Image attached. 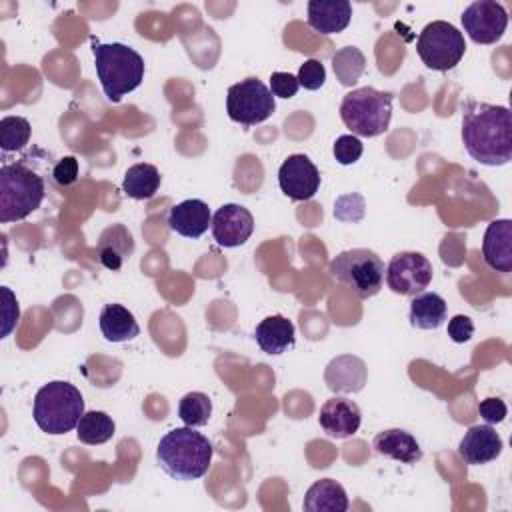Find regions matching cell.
<instances>
[{
    "instance_id": "obj_29",
    "label": "cell",
    "mask_w": 512,
    "mask_h": 512,
    "mask_svg": "<svg viewBox=\"0 0 512 512\" xmlns=\"http://www.w3.org/2000/svg\"><path fill=\"white\" fill-rule=\"evenodd\" d=\"M178 416L184 422V426H204L212 416V400L204 392H188L182 396L178 404Z\"/></svg>"
},
{
    "instance_id": "obj_35",
    "label": "cell",
    "mask_w": 512,
    "mask_h": 512,
    "mask_svg": "<svg viewBox=\"0 0 512 512\" xmlns=\"http://www.w3.org/2000/svg\"><path fill=\"white\" fill-rule=\"evenodd\" d=\"M78 160L74 156H64L56 162V166L52 168V180L58 186H70L78 180Z\"/></svg>"
},
{
    "instance_id": "obj_21",
    "label": "cell",
    "mask_w": 512,
    "mask_h": 512,
    "mask_svg": "<svg viewBox=\"0 0 512 512\" xmlns=\"http://www.w3.org/2000/svg\"><path fill=\"white\" fill-rule=\"evenodd\" d=\"M372 448L376 454L398 460L402 464H416L422 458V448L418 440L402 428L378 432L372 440Z\"/></svg>"
},
{
    "instance_id": "obj_17",
    "label": "cell",
    "mask_w": 512,
    "mask_h": 512,
    "mask_svg": "<svg viewBox=\"0 0 512 512\" xmlns=\"http://www.w3.org/2000/svg\"><path fill=\"white\" fill-rule=\"evenodd\" d=\"M366 364L362 358L352 354H342L330 360L324 372L326 386L336 394L360 392L366 384Z\"/></svg>"
},
{
    "instance_id": "obj_6",
    "label": "cell",
    "mask_w": 512,
    "mask_h": 512,
    "mask_svg": "<svg viewBox=\"0 0 512 512\" xmlns=\"http://www.w3.org/2000/svg\"><path fill=\"white\" fill-rule=\"evenodd\" d=\"M392 92L372 86L348 92L340 102V118L344 126L362 138H374L388 130L392 118Z\"/></svg>"
},
{
    "instance_id": "obj_27",
    "label": "cell",
    "mask_w": 512,
    "mask_h": 512,
    "mask_svg": "<svg viewBox=\"0 0 512 512\" xmlns=\"http://www.w3.org/2000/svg\"><path fill=\"white\" fill-rule=\"evenodd\" d=\"M114 430H116V424L106 412L90 410L82 414L76 426V436L80 442L96 446V444L108 442L114 436Z\"/></svg>"
},
{
    "instance_id": "obj_14",
    "label": "cell",
    "mask_w": 512,
    "mask_h": 512,
    "mask_svg": "<svg viewBox=\"0 0 512 512\" xmlns=\"http://www.w3.org/2000/svg\"><path fill=\"white\" fill-rule=\"evenodd\" d=\"M318 422L330 438H350L362 424V412L354 400L334 396L322 404Z\"/></svg>"
},
{
    "instance_id": "obj_33",
    "label": "cell",
    "mask_w": 512,
    "mask_h": 512,
    "mask_svg": "<svg viewBox=\"0 0 512 512\" xmlns=\"http://www.w3.org/2000/svg\"><path fill=\"white\" fill-rule=\"evenodd\" d=\"M300 84H298V78L290 72H272L270 74V92L274 98H292L296 96Z\"/></svg>"
},
{
    "instance_id": "obj_8",
    "label": "cell",
    "mask_w": 512,
    "mask_h": 512,
    "mask_svg": "<svg viewBox=\"0 0 512 512\" xmlns=\"http://www.w3.org/2000/svg\"><path fill=\"white\" fill-rule=\"evenodd\" d=\"M416 52L426 68L448 72L456 68L466 52L464 34L446 20L426 24L416 40Z\"/></svg>"
},
{
    "instance_id": "obj_28",
    "label": "cell",
    "mask_w": 512,
    "mask_h": 512,
    "mask_svg": "<svg viewBox=\"0 0 512 512\" xmlns=\"http://www.w3.org/2000/svg\"><path fill=\"white\" fill-rule=\"evenodd\" d=\"M332 68L342 86H352L364 74L366 58L356 46H346L332 56Z\"/></svg>"
},
{
    "instance_id": "obj_22",
    "label": "cell",
    "mask_w": 512,
    "mask_h": 512,
    "mask_svg": "<svg viewBox=\"0 0 512 512\" xmlns=\"http://www.w3.org/2000/svg\"><path fill=\"white\" fill-rule=\"evenodd\" d=\"M294 324L282 314H274L264 318L256 330H254V340L260 346L262 352L276 356L286 352L288 348L294 346Z\"/></svg>"
},
{
    "instance_id": "obj_12",
    "label": "cell",
    "mask_w": 512,
    "mask_h": 512,
    "mask_svg": "<svg viewBox=\"0 0 512 512\" xmlns=\"http://www.w3.org/2000/svg\"><path fill=\"white\" fill-rule=\"evenodd\" d=\"M278 186L290 200L306 202L320 188V172L306 154H292L278 168Z\"/></svg>"
},
{
    "instance_id": "obj_34",
    "label": "cell",
    "mask_w": 512,
    "mask_h": 512,
    "mask_svg": "<svg viewBox=\"0 0 512 512\" xmlns=\"http://www.w3.org/2000/svg\"><path fill=\"white\" fill-rule=\"evenodd\" d=\"M2 296H4V306H2V338H6L12 328L18 324V318H20V306H18V300L16 296L12 294V290L8 286H2Z\"/></svg>"
},
{
    "instance_id": "obj_18",
    "label": "cell",
    "mask_w": 512,
    "mask_h": 512,
    "mask_svg": "<svg viewBox=\"0 0 512 512\" xmlns=\"http://www.w3.org/2000/svg\"><path fill=\"white\" fill-rule=\"evenodd\" d=\"M212 226V212L204 200L188 198L168 212V228L184 238H200Z\"/></svg>"
},
{
    "instance_id": "obj_10",
    "label": "cell",
    "mask_w": 512,
    "mask_h": 512,
    "mask_svg": "<svg viewBox=\"0 0 512 512\" xmlns=\"http://www.w3.org/2000/svg\"><path fill=\"white\" fill-rule=\"evenodd\" d=\"M432 262L420 252H398L386 266V284L394 294L416 296L432 282Z\"/></svg>"
},
{
    "instance_id": "obj_19",
    "label": "cell",
    "mask_w": 512,
    "mask_h": 512,
    "mask_svg": "<svg viewBox=\"0 0 512 512\" xmlns=\"http://www.w3.org/2000/svg\"><path fill=\"white\" fill-rule=\"evenodd\" d=\"M352 18V4L348 0H310L308 26L324 36L342 32Z\"/></svg>"
},
{
    "instance_id": "obj_13",
    "label": "cell",
    "mask_w": 512,
    "mask_h": 512,
    "mask_svg": "<svg viewBox=\"0 0 512 512\" xmlns=\"http://www.w3.org/2000/svg\"><path fill=\"white\" fill-rule=\"evenodd\" d=\"M254 232V218L240 204H224L212 216V236L224 248L242 246Z\"/></svg>"
},
{
    "instance_id": "obj_25",
    "label": "cell",
    "mask_w": 512,
    "mask_h": 512,
    "mask_svg": "<svg viewBox=\"0 0 512 512\" xmlns=\"http://www.w3.org/2000/svg\"><path fill=\"white\" fill-rule=\"evenodd\" d=\"M100 332L108 342H126L140 334L134 314L122 304H106L98 316Z\"/></svg>"
},
{
    "instance_id": "obj_31",
    "label": "cell",
    "mask_w": 512,
    "mask_h": 512,
    "mask_svg": "<svg viewBox=\"0 0 512 512\" xmlns=\"http://www.w3.org/2000/svg\"><path fill=\"white\" fill-rule=\"evenodd\" d=\"M362 152H364V146H362L360 138L354 136V134L338 136L334 146H332V154H334L336 162L342 164V166H350V164L358 162Z\"/></svg>"
},
{
    "instance_id": "obj_9",
    "label": "cell",
    "mask_w": 512,
    "mask_h": 512,
    "mask_svg": "<svg viewBox=\"0 0 512 512\" xmlns=\"http://www.w3.org/2000/svg\"><path fill=\"white\" fill-rule=\"evenodd\" d=\"M274 110L276 100L270 88L254 76L232 84L226 92V112L230 120L246 128L268 120Z\"/></svg>"
},
{
    "instance_id": "obj_3",
    "label": "cell",
    "mask_w": 512,
    "mask_h": 512,
    "mask_svg": "<svg viewBox=\"0 0 512 512\" xmlns=\"http://www.w3.org/2000/svg\"><path fill=\"white\" fill-rule=\"evenodd\" d=\"M92 54L102 92L110 102H120L122 96L142 84L146 66L134 48L122 42L104 44L92 38Z\"/></svg>"
},
{
    "instance_id": "obj_7",
    "label": "cell",
    "mask_w": 512,
    "mask_h": 512,
    "mask_svg": "<svg viewBox=\"0 0 512 512\" xmlns=\"http://www.w3.org/2000/svg\"><path fill=\"white\" fill-rule=\"evenodd\" d=\"M330 276L350 288L358 298H372L384 284V262L368 248H352L336 254L328 266Z\"/></svg>"
},
{
    "instance_id": "obj_30",
    "label": "cell",
    "mask_w": 512,
    "mask_h": 512,
    "mask_svg": "<svg viewBox=\"0 0 512 512\" xmlns=\"http://www.w3.org/2000/svg\"><path fill=\"white\" fill-rule=\"evenodd\" d=\"M30 122L24 116H4L0 120V148L2 152L22 150L30 140Z\"/></svg>"
},
{
    "instance_id": "obj_11",
    "label": "cell",
    "mask_w": 512,
    "mask_h": 512,
    "mask_svg": "<svg viewBox=\"0 0 512 512\" xmlns=\"http://www.w3.org/2000/svg\"><path fill=\"white\" fill-rule=\"evenodd\" d=\"M460 18L464 32L476 44H496L508 26V12L496 0L472 2Z\"/></svg>"
},
{
    "instance_id": "obj_26",
    "label": "cell",
    "mask_w": 512,
    "mask_h": 512,
    "mask_svg": "<svg viewBox=\"0 0 512 512\" xmlns=\"http://www.w3.org/2000/svg\"><path fill=\"white\" fill-rule=\"evenodd\" d=\"M160 182H162V176L156 166L138 162L126 170L122 180V190L126 196L134 200H150L158 192Z\"/></svg>"
},
{
    "instance_id": "obj_15",
    "label": "cell",
    "mask_w": 512,
    "mask_h": 512,
    "mask_svg": "<svg viewBox=\"0 0 512 512\" xmlns=\"http://www.w3.org/2000/svg\"><path fill=\"white\" fill-rule=\"evenodd\" d=\"M504 444L492 424L470 426L458 444V454L466 464L480 466L500 456Z\"/></svg>"
},
{
    "instance_id": "obj_4",
    "label": "cell",
    "mask_w": 512,
    "mask_h": 512,
    "mask_svg": "<svg viewBox=\"0 0 512 512\" xmlns=\"http://www.w3.org/2000/svg\"><path fill=\"white\" fill-rule=\"evenodd\" d=\"M46 194L44 178L24 162L0 168V222H18L40 208Z\"/></svg>"
},
{
    "instance_id": "obj_36",
    "label": "cell",
    "mask_w": 512,
    "mask_h": 512,
    "mask_svg": "<svg viewBox=\"0 0 512 512\" xmlns=\"http://www.w3.org/2000/svg\"><path fill=\"white\" fill-rule=\"evenodd\" d=\"M472 334H474V322L468 316L456 314L448 320V336L452 342L464 344L472 338Z\"/></svg>"
},
{
    "instance_id": "obj_16",
    "label": "cell",
    "mask_w": 512,
    "mask_h": 512,
    "mask_svg": "<svg viewBox=\"0 0 512 512\" xmlns=\"http://www.w3.org/2000/svg\"><path fill=\"white\" fill-rule=\"evenodd\" d=\"M484 262L496 272L512 270V220L498 218L486 226L482 240Z\"/></svg>"
},
{
    "instance_id": "obj_5",
    "label": "cell",
    "mask_w": 512,
    "mask_h": 512,
    "mask_svg": "<svg viewBox=\"0 0 512 512\" xmlns=\"http://www.w3.org/2000/svg\"><path fill=\"white\" fill-rule=\"evenodd\" d=\"M84 414L80 390L64 380L44 384L34 396L32 416L36 426L48 434H66L78 426Z\"/></svg>"
},
{
    "instance_id": "obj_1",
    "label": "cell",
    "mask_w": 512,
    "mask_h": 512,
    "mask_svg": "<svg viewBox=\"0 0 512 512\" xmlns=\"http://www.w3.org/2000/svg\"><path fill=\"white\" fill-rule=\"evenodd\" d=\"M462 142L470 158L484 166L512 160V114L506 106L466 100L462 104Z\"/></svg>"
},
{
    "instance_id": "obj_37",
    "label": "cell",
    "mask_w": 512,
    "mask_h": 512,
    "mask_svg": "<svg viewBox=\"0 0 512 512\" xmlns=\"http://www.w3.org/2000/svg\"><path fill=\"white\" fill-rule=\"evenodd\" d=\"M478 414L486 424H500L504 422L508 408L500 398H486L478 404Z\"/></svg>"
},
{
    "instance_id": "obj_23",
    "label": "cell",
    "mask_w": 512,
    "mask_h": 512,
    "mask_svg": "<svg viewBox=\"0 0 512 512\" xmlns=\"http://www.w3.org/2000/svg\"><path fill=\"white\" fill-rule=\"evenodd\" d=\"M348 506L344 486L332 478L316 480L304 496V510L308 512H346Z\"/></svg>"
},
{
    "instance_id": "obj_20",
    "label": "cell",
    "mask_w": 512,
    "mask_h": 512,
    "mask_svg": "<svg viewBox=\"0 0 512 512\" xmlns=\"http://www.w3.org/2000/svg\"><path fill=\"white\" fill-rule=\"evenodd\" d=\"M132 252H134V238L124 224H112L102 230L96 244V254L104 268L120 270L124 260Z\"/></svg>"
},
{
    "instance_id": "obj_2",
    "label": "cell",
    "mask_w": 512,
    "mask_h": 512,
    "mask_svg": "<svg viewBox=\"0 0 512 512\" xmlns=\"http://www.w3.org/2000/svg\"><path fill=\"white\" fill-rule=\"evenodd\" d=\"M212 442L190 426L166 432L156 448L160 468L174 480L190 482L202 478L212 462Z\"/></svg>"
},
{
    "instance_id": "obj_32",
    "label": "cell",
    "mask_w": 512,
    "mask_h": 512,
    "mask_svg": "<svg viewBox=\"0 0 512 512\" xmlns=\"http://www.w3.org/2000/svg\"><path fill=\"white\" fill-rule=\"evenodd\" d=\"M296 78H298V84L302 88L318 90L326 82V68H324V64L320 60L310 58V60H304V64H300Z\"/></svg>"
},
{
    "instance_id": "obj_24",
    "label": "cell",
    "mask_w": 512,
    "mask_h": 512,
    "mask_svg": "<svg viewBox=\"0 0 512 512\" xmlns=\"http://www.w3.org/2000/svg\"><path fill=\"white\" fill-rule=\"evenodd\" d=\"M448 316L446 300L436 292H420L410 302V326L418 330H436Z\"/></svg>"
}]
</instances>
